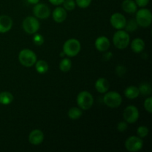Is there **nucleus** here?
<instances>
[{
	"instance_id": "obj_1",
	"label": "nucleus",
	"mask_w": 152,
	"mask_h": 152,
	"mask_svg": "<svg viewBox=\"0 0 152 152\" xmlns=\"http://www.w3.org/2000/svg\"><path fill=\"white\" fill-rule=\"evenodd\" d=\"M81 50V44L77 39H68L63 45V52L65 56L74 57L80 53Z\"/></svg>"
},
{
	"instance_id": "obj_18",
	"label": "nucleus",
	"mask_w": 152,
	"mask_h": 152,
	"mask_svg": "<svg viewBox=\"0 0 152 152\" xmlns=\"http://www.w3.org/2000/svg\"><path fill=\"white\" fill-rule=\"evenodd\" d=\"M145 42L140 38L134 39L132 41V45H131L132 50L136 53H140L143 51L144 49H145Z\"/></svg>"
},
{
	"instance_id": "obj_24",
	"label": "nucleus",
	"mask_w": 152,
	"mask_h": 152,
	"mask_svg": "<svg viewBox=\"0 0 152 152\" xmlns=\"http://www.w3.org/2000/svg\"><path fill=\"white\" fill-rule=\"evenodd\" d=\"M138 88H139L140 91V94H141L144 95V96H149V95L151 94V87L148 83H142Z\"/></svg>"
},
{
	"instance_id": "obj_30",
	"label": "nucleus",
	"mask_w": 152,
	"mask_h": 152,
	"mask_svg": "<svg viewBox=\"0 0 152 152\" xmlns=\"http://www.w3.org/2000/svg\"><path fill=\"white\" fill-rule=\"evenodd\" d=\"M76 4L81 8H86L91 3V0H76Z\"/></svg>"
},
{
	"instance_id": "obj_25",
	"label": "nucleus",
	"mask_w": 152,
	"mask_h": 152,
	"mask_svg": "<svg viewBox=\"0 0 152 152\" xmlns=\"http://www.w3.org/2000/svg\"><path fill=\"white\" fill-rule=\"evenodd\" d=\"M138 24L137 22L136 19H130L129 22H126L125 29L127 32H134L138 28Z\"/></svg>"
},
{
	"instance_id": "obj_21",
	"label": "nucleus",
	"mask_w": 152,
	"mask_h": 152,
	"mask_svg": "<svg viewBox=\"0 0 152 152\" xmlns=\"http://www.w3.org/2000/svg\"><path fill=\"white\" fill-rule=\"evenodd\" d=\"M83 115V111L80 108L77 107H73L70 108L69 111H68V116L71 120H77L80 119Z\"/></svg>"
},
{
	"instance_id": "obj_11",
	"label": "nucleus",
	"mask_w": 152,
	"mask_h": 152,
	"mask_svg": "<svg viewBox=\"0 0 152 152\" xmlns=\"http://www.w3.org/2000/svg\"><path fill=\"white\" fill-rule=\"evenodd\" d=\"M126 17L120 13H114L110 18L111 25L117 30H123L126 26Z\"/></svg>"
},
{
	"instance_id": "obj_2",
	"label": "nucleus",
	"mask_w": 152,
	"mask_h": 152,
	"mask_svg": "<svg viewBox=\"0 0 152 152\" xmlns=\"http://www.w3.org/2000/svg\"><path fill=\"white\" fill-rule=\"evenodd\" d=\"M130 42V36L127 31L118 30L114 34L113 43L114 46L118 49H125L128 47Z\"/></svg>"
},
{
	"instance_id": "obj_17",
	"label": "nucleus",
	"mask_w": 152,
	"mask_h": 152,
	"mask_svg": "<svg viewBox=\"0 0 152 152\" xmlns=\"http://www.w3.org/2000/svg\"><path fill=\"white\" fill-rule=\"evenodd\" d=\"M122 8L128 13H134L137 10V5L133 0H124L122 3Z\"/></svg>"
},
{
	"instance_id": "obj_9",
	"label": "nucleus",
	"mask_w": 152,
	"mask_h": 152,
	"mask_svg": "<svg viewBox=\"0 0 152 152\" xmlns=\"http://www.w3.org/2000/svg\"><path fill=\"white\" fill-rule=\"evenodd\" d=\"M139 111L134 105H129L125 108L123 111V118L125 121L129 124L136 123L139 119Z\"/></svg>"
},
{
	"instance_id": "obj_8",
	"label": "nucleus",
	"mask_w": 152,
	"mask_h": 152,
	"mask_svg": "<svg viewBox=\"0 0 152 152\" xmlns=\"http://www.w3.org/2000/svg\"><path fill=\"white\" fill-rule=\"evenodd\" d=\"M143 146V141L140 137L137 136H132L128 138L125 142V147L126 150L130 152H137L140 151Z\"/></svg>"
},
{
	"instance_id": "obj_33",
	"label": "nucleus",
	"mask_w": 152,
	"mask_h": 152,
	"mask_svg": "<svg viewBox=\"0 0 152 152\" xmlns=\"http://www.w3.org/2000/svg\"><path fill=\"white\" fill-rule=\"evenodd\" d=\"M149 2V0H135V3L137 5L140 7H144Z\"/></svg>"
},
{
	"instance_id": "obj_10",
	"label": "nucleus",
	"mask_w": 152,
	"mask_h": 152,
	"mask_svg": "<svg viewBox=\"0 0 152 152\" xmlns=\"http://www.w3.org/2000/svg\"><path fill=\"white\" fill-rule=\"evenodd\" d=\"M33 13L37 18L45 19L50 16V8L46 4L37 3L33 8Z\"/></svg>"
},
{
	"instance_id": "obj_4",
	"label": "nucleus",
	"mask_w": 152,
	"mask_h": 152,
	"mask_svg": "<svg viewBox=\"0 0 152 152\" xmlns=\"http://www.w3.org/2000/svg\"><path fill=\"white\" fill-rule=\"evenodd\" d=\"M77 102L82 110H88L93 105L94 97L90 92L83 91L77 95Z\"/></svg>"
},
{
	"instance_id": "obj_23",
	"label": "nucleus",
	"mask_w": 152,
	"mask_h": 152,
	"mask_svg": "<svg viewBox=\"0 0 152 152\" xmlns=\"http://www.w3.org/2000/svg\"><path fill=\"white\" fill-rule=\"evenodd\" d=\"M72 63L71 59L68 58H63L59 63V69L63 72H68L71 70Z\"/></svg>"
},
{
	"instance_id": "obj_16",
	"label": "nucleus",
	"mask_w": 152,
	"mask_h": 152,
	"mask_svg": "<svg viewBox=\"0 0 152 152\" xmlns=\"http://www.w3.org/2000/svg\"><path fill=\"white\" fill-rule=\"evenodd\" d=\"M110 83L105 78H99L95 83V88L100 94H105L108 91Z\"/></svg>"
},
{
	"instance_id": "obj_34",
	"label": "nucleus",
	"mask_w": 152,
	"mask_h": 152,
	"mask_svg": "<svg viewBox=\"0 0 152 152\" xmlns=\"http://www.w3.org/2000/svg\"><path fill=\"white\" fill-rule=\"evenodd\" d=\"M48 1L53 5H60L63 3L64 0H48Z\"/></svg>"
},
{
	"instance_id": "obj_6",
	"label": "nucleus",
	"mask_w": 152,
	"mask_h": 152,
	"mask_svg": "<svg viewBox=\"0 0 152 152\" xmlns=\"http://www.w3.org/2000/svg\"><path fill=\"white\" fill-rule=\"evenodd\" d=\"M103 101L105 105L109 108H117L123 102L122 96L117 91H107L103 97Z\"/></svg>"
},
{
	"instance_id": "obj_22",
	"label": "nucleus",
	"mask_w": 152,
	"mask_h": 152,
	"mask_svg": "<svg viewBox=\"0 0 152 152\" xmlns=\"http://www.w3.org/2000/svg\"><path fill=\"white\" fill-rule=\"evenodd\" d=\"M35 68L39 74H45V73H46L48 71L49 66L48 64L45 61L39 60L36 62Z\"/></svg>"
},
{
	"instance_id": "obj_3",
	"label": "nucleus",
	"mask_w": 152,
	"mask_h": 152,
	"mask_svg": "<svg viewBox=\"0 0 152 152\" xmlns=\"http://www.w3.org/2000/svg\"><path fill=\"white\" fill-rule=\"evenodd\" d=\"M19 61L23 66L31 67L37 62V55L30 49H23L19 53Z\"/></svg>"
},
{
	"instance_id": "obj_29",
	"label": "nucleus",
	"mask_w": 152,
	"mask_h": 152,
	"mask_svg": "<svg viewBox=\"0 0 152 152\" xmlns=\"http://www.w3.org/2000/svg\"><path fill=\"white\" fill-rule=\"evenodd\" d=\"M144 108L148 113H152V97L149 96L144 101Z\"/></svg>"
},
{
	"instance_id": "obj_19",
	"label": "nucleus",
	"mask_w": 152,
	"mask_h": 152,
	"mask_svg": "<svg viewBox=\"0 0 152 152\" xmlns=\"http://www.w3.org/2000/svg\"><path fill=\"white\" fill-rule=\"evenodd\" d=\"M124 94L126 96V97H127L129 99H136L140 95L139 88L137 87H136V86H129L125 90Z\"/></svg>"
},
{
	"instance_id": "obj_27",
	"label": "nucleus",
	"mask_w": 152,
	"mask_h": 152,
	"mask_svg": "<svg viewBox=\"0 0 152 152\" xmlns=\"http://www.w3.org/2000/svg\"><path fill=\"white\" fill-rule=\"evenodd\" d=\"M137 134L138 137L140 138H144L145 137L148 136V129L146 126H141L137 130Z\"/></svg>"
},
{
	"instance_id": "obj_7",
	"label": "nucleus",
	"mask_w": 152,
	"mask_h": 152,
	"mask_svg": "<svg viewBox=\"0 0 152 152\" xmlns=\"http://www.w3.org/2000/svg\"><path fill=\"white\" fill-rule=\"evenodd\" d=\"M39 22L34 16H28L22 22V28L28 34H36L39 29Z\"/></svg>"
},
{
	"instance_id": "obj_28",
	"label": "nucleus",
	"mask_w": 152,
	"mask_h": 152,
	"mask_svg": "<svg viewBox=\"0 0 152 152\" xmlns=\"http://www.w3.org/2000/svg\"><path fill=\"white\" fill-rule=\"evenodd\" d=\"M33 42L37 46H40L44 43V37L39 34H36L33 38Z\"/></svg>"
},
{
	"instance_id": "obj_15",
	"label": "nucleus",
	"mask_w": 152,
	"mask_h": 152,
	"mask_svg": "<svg viewBox=\"0 0 152 152\" xmlns=\"http://www.w3.org/2000/svg\"><path fill=\"white\" fill-rule=\"evenodd\" d=\"M52 16H53V20L57 23H62L66 19L67 17V12L64 7H57L53 10L52 13Z\"/></svg>"
},
{
	"instance_id": "obj_36",
	"label": "nucleus",
	"mask_w": 152,
	"mask_h": 152,
	"mask_svg": "<svg viewBox=\"0 0 152 152\" xmlns=\"http://www.w3.org/2000/svg\"><path fill=\"white\" fill-rule=\"evenodd\" d=\"M27 1H28V2H29L30 4H37V3H39V0H27Z\"/></svg>"
},
{
	"instance_id": "obj_20",
	"label": "nucleus",
	"mask_w": 152,
	"mask_h": 152,
	"mask_svg": "<svg viewBox=\"0 0 152 152\" xmlns=\"http://www.w3.org/2000/svg\"><path fill=\"white\" fill-rule=\"evenodd\" d=\"M13 100V96L10 92L2 91L0 92V104L7 105L11 103Z\"/></svg>"
},
{
	"instance_id": "obj_26",
	"label": "nucleus",
	"mask_w": 152,
	"mask_h": 152,
	"mask_svg": "<svg viewBox=\"0 0 152 152\" xmlns=\"http://www.w3.org/2000/svg\"><path fill=\"white\" fill-rule=\"evenodd\" d=\"M62 4L64 8L68 11H72L76 7V1L74 0H64Z\"/></svg>"
},
{
	"instance_id": "obj_35",
	"label": "nucleus",
	"mask_w": 152,
	"mask_h": 152,
	"mask_svg": "<svg viewBox=\"0 0 152 152\" xmlns=\"http://www.w3.org/2000/svg\"><path fill=\"white\" fill-rule=\"evenodd\" d=\"M103 56H104V58H105V60H109V59H111V57H112V53H110V52H106Z\"/></svg>"
},
{
	"instance_id": "obj_31",
	"label": "nucleus",
	"mask_w": 152,
	"mask_h": 152,
	"mask_svg": "<svg viewBox=\"0 0 152 152\" xmlns=\"http://www.w3.org/2000/svg\"><path fill=\"white\" fill-rule=\"evenodd\" d=\"M117 130L120 132H123L127 130L128 129V123L126 121H122L117 124Z\"/></svg>"
},
{
	"instance_id": "obj_5",
	"label": "nucleus",
	"mask_w": 152,
	"mask_h": 152,
	"mask_svg": "<svg viewBox=\"0 0 152 152\" xmlns=\"http://www.w3.org/2000/svg\"><path fill=\"white\" fill-rule=\"evenodd\" d=\"M135 19L139 26L142 28H148L151 25L152 21L151 11L146 8L140 9L137 12Z\"/></svg>"
},
{
	"instance_id": "obj_14",
	"label": "nucleus",
	"mask_w": 152,
	"mask_h": 152,
	"mask_svg": "<svg viewBox=\"0 0 152 152\" xmlns=\"http://www.w3.org/2000/svg\"><path fill=\"white\" fill-rule=\"evenodd\" d=\"M95 47L96 50L100 52L107 51L110 48L109 39L104 36L98 37L95 41Z\"/></svg>"
},
{
	"instance_id": "obj_13",
	"label": "nucleus",
	"mask_w": 152,
	"mask_h": 152,
	"mask_svg": "<svg viewBox=\"0 0 152 152\" xmlns=\"http://www.w3.org/2000/svg\"><path fill=\"white\" fill-rule=\"evenodd\" d=\"M13 26V20L11 18L7 15L0 16V33L4 34L11 29Z\"/></svg>"
},
{
	"instance_id": "obj_12",
	"label": "nucleus",
	"mask_w": 152,
	"mask_h": 152,
	"mask_svg": "<svg viewBox=\"0 0 152 152\" xmlns=\"http://www.w3.org/2000/svg\"><path fill=\"white\" fill-rule=\"evenodd\" d=\"M28 140H29L30 143L32 145H39L44 140V134L39 129H35L30 133Z\"/></svg>"
},
{
	"instance_id": "obj_32",
	"label": "nucleus",
	"mask_w": 152,
	"mask_h": 152,
	"mask_svg": "<svg viewBox=\"0 0 152 152\" xmlns=\"http://www.w3.org/2000/svg\"><path fill=\"white\" fill-rule=\"evenodd\" d=\"M116 73L119 77H123L126 73V68L123 65H118L116 68Z\"/></svg>"
}]
</instances>
